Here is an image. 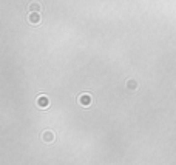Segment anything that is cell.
Masks as SVG:
<instances>
[{
    "label": "cell",
    "mask_w": 176,
    "mask_h": 165,
    "mask_svg": "<svg viewBox=\"0 0 176 165\" xmlns=\"http://www.w3.org/2000/svg\"><path fill=\"white\" fill-rule=\"evenodd\" d=\"M79 104L82 107H90L91 105V96L90 94H80L79 96Z\"/></svg>",
    "instance_id": "1"
},
{
    "label": "cell",
    "mask_w": 176,
    "mask_h": 165,
    "mask_svg": "<svg viewBox=\"0 0 176 165\" xmlns=\"http://www.w3.org/2000/svg\"><path fill=\"white\" fill-rule=\"evenodd\" d=\"M37 105H39L40 108H47V107L50 105L48 97H47V96H39V97H37Z\"/></svg>",
    "instance_id": "2"
},
{
    "label": "cell",
    "mask_w": 176,
    "mask_h": 165,
    "mask_svg": "<svg viewBox=\"0 0 176 165\" xmlns=\"http://www.w3.org/2000/svg\"><path fill=\"white\" fill-rule=\"evenodd\" d=\"M28 20H30V23L37 25V23L40 22V14H39V13H31V14H30V17H28Z\"/></svg>",
    "instance_id": "3"
},
{
    "label": "cell",
    "mask_w": 176,
    "mask_h": 165,
    "mask_svg": "<svg viewBox=\"0 0 176 165\" xmlns=\"http://www.w3.org/2000/svg\"><path fill=\"white\" fill-rule=\"evenodd\" d=\"M53 139H54V134L51 131H45L43 133V141L45 142H53Z\"/></svg>",
    "instance_id": "4"
},
{
    "label": "cell",
    "mask_w": 176,
    "mask_h": 165,
    "mask_svg": "<svg viewBox=\"0 0 176 165\" xmlns=\"http://www.w3.org/2000/svg\"><path fill=\"white\" fill-rule=\"evenodd\" d=\"M30 11H31V13H39V11H40V5H39V3H31V5H30Z\"/></svg>",
    "instance_id": "5"
}]
</instances>
